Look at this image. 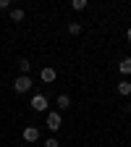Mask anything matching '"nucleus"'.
Segmentation results:
<instances>
[{
	"instance_id": "obj_3",
	"label": "nucleus",
	"mask_w": 131,
	"mask_h": 147,
	"mask_svg": "<svg viewBox=\"0 0 131 147\" xmlns=\"http://www.w3.org/2000/svg\"><path fill=\"white\" fill-rule=\"evenodd\" d=\"M50 105H47V97L45 95H34L32 97V110H37V113H45Z\"/></svg>"
},
{
	"instance_id": "obj_11",
	"label": "nucleus",
	"mask_w": 131,
	"mask_h": 147,
	"mask_svg": "<svg viewBox=\"0 0 131 147\" xmlns=\"http://www.w3.org/2000/svg\"><path fill=\"white\" fill-rule=\"evenodd\" d=\"M68 34H81V24L79 21H71L68 24Z\"/></svg>"
},
{
	"instance_id": "obj_2",
	"label": "nucleus",
	"mask_w": 131,
	"mask_h": 147,
	"mask_svg": "<svg viewBox=\"0 0 131 147\" xmlns=\"http://www.w3.org/2000/svg\"><path fill=\"white\" fill-rule=\"evenodd\" d=\"M45 126L50 129V131H58V129L63 126V118H60V113L50 110V113H47V118H45Z\"/></svg>"
},
{
	"instance_id": "obj_16",
	"label": "nucleus",
	"mask_w": 131,
	"mask_h": 147,
	"mask_svg": "<svg viewBox=\"0 0 131 147\" xmlns=\"http://www.w3.org/2000/svg\"><path fill=\"white\" fill-rule=\"evenodd\" d=\"M128 113H131V105H128Z\"/></svg>"
},
{
	"instance_id": "obj_6",
	"label": "nucleus",
	"mask_w": 131,
	"mask_h": 147,
	"mask_svg": "<svg viewBox=\"0 0 131 147\" xmlns=\"http://www.w3.org/2000/svg\"><path fill=\"white\" fill-rule=\"evenodd\" d=\"M40 76H42V82H55V68L45 66V68L40 71Z\"/></svg>"
},
{
	"instance_id": "obj_13",
	"label": "nucleus",
	"mask_w": 131,
	"mask_h": 147,
	"mask_svg": "<svg viewBox=\"0 0 131 147\" xmlns=\"http://www.w3.org/2000/svg\"><path fill=\"white\" fill-rule=\"evenodd\" d=\"M45 147H60V142L55 137H50V139H45Z\"/></svg>"
},
{
	"instance_id": "obj_1",
	"label": "nucleus",
	"mask_w": 131,
	"mask_h": 147,
	"mask_svg": "<svg viewBox=\"0 0 131 147\" xmlns=\"http://www.w3.org/2000/svg\"><path fill=\"white\" fill-rule=\"evenodd\" d=\"M34 87V82H32V76H18L16 82H13V89L18 92V95H26V92Z\"/></svg>"
},
{
	"instance_id": "obj_15",
	"label": "nucleus",
	"mask_w": 131,
	"mask_h": 147,
	"mask_svg": "<svg viewBox=\"0 0 131 147\" xmlns=\"http://www.w3.org/2000/svg\"><path fill=\"white\" fill-rule=\"evenodd\" d=\"M126 40H128V42H131V26H128V29H126Z\"/></svg>"
},
{
	"instance_id": "obj_5",
	"label": "nucleus",
	"mask_w": 131,
	"mask_h": 147,
	"mask_svg": "<svg viewBox=\"0 0 131 147\" xmlns=\"http://www.w3.org/2000/svg\"><path fill=\"white\" fill-rule=\"evenodd\" d=\"M29 71H32V63L26 58H21L18 61V76H29Z\"/></svg>"
},
{
	"instance_id": "obj_7",
	"label": "nucleus",
	"mask_w": 131,
	"mask_h": 147,
	"mask_svg": "<svg viewBox=\"0 0 131 147\" xmlns=\"http://www.w3.org/2000/svg\"><path fill=\"white\" fill-rule=\"evenodd\" d=\"M118 95H123V97H128L131 95V82H118Z\"/></svg>"
},
{
	"instance_id": "obj_14",
	"label": "nucleus",
	"mask_w": 131,
	"mask_h": 147,
	"mask_svg": "<svg viewBox=\"0 0 131 147\" xmlns=\"http://www.w3.org/2000/svg\"><path fill=\"white\" fill-rule=\"evenodd\" d=\"M3 8H11V0H0V11Z\"/></svg>"
},
{
	"instance_id": "obj_12",
	"label": "nucleus",
	"mask_w": 131,
	"mask_h": 147,
	"mask_svg": "<svg viewBox=\"0 0 131 147\" xmlns=\"http://www.w3.org/2000/svg\"><path fill=\"white\" fill-rule=\"evenodd\" d=\"M71 8H73V11H84V8H87V0H73Z\"/></svg>"
},
{
	"instance_id": "obj_10",
	"label": "nucleus",
	"mask_w": 131,
	"mask_h": 147,
	"mask_svg": "<svg viewBox=\"0 0 131 147\" xmlns=\"http://www.w3.org/2000/svg\"><path fill=\"white\" fill-rule=\"evenodd\" d=\"M11 21H24V11L21 8H11Z\"/></svg>"
},
{
	"instance_id": "obj_9",
	"label": "nucleus",
	"mask_w": 131,
	"mask_h": 147,
	"mask_svg": "<svg viewBox=\"0 0 131 147\" xmlns=\"http://www.w3.org/2000/svg\"><path fill=\"white\" fill-rule=\"evenodd\" d=\"M55 102H58L60 110H68V108H71V97H68V95H58V100H55Z\"/></svg>"
},
{
	"instance_id": "obj_4",
	"label": "nucleus",
	"mask_w": 131,
	"mask_h": 147,
	"mask_svg": "<svg viewBox=\"0 0 131 147\" xmlns=\"http://www.w3.org/2000/svg\"><path fill=\"white\" fill-rule=\"evenodd\" d=\"M40 139V129L37 126H26L24 129V142H37Z\"/></svg>"
},
{
	"instance_id": "obj_8",
	"label": "nucleus",
	"mask_w": 131,
	"mask_h": 147,
	"mask_svg": "<svg viewBox=\"0 0 131 147\" xmlns=\"http://www.w3.org/2000/svg\"><path fill=\"white\" fill-rule=\"evenodd\" d=\"M118 71L123 74V76H128V74H131V58H123V61L118 63Z\"/></svg>"
}]
</instances>
